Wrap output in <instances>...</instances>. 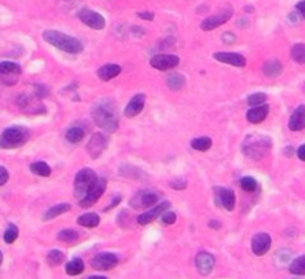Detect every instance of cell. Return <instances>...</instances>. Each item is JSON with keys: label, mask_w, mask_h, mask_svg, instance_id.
Here are the masks:
<instances>
[{"label": "cell", "mask_w": 305, "mask_h": 279, "mask_svg": "<svg viewBox=\"0 0 305 279\" xmlns=\"http://www.w3.org/2000/svg\"><path fill=\"white\" fill-rule=\"evenodd\" d=\"M84 261L81 260V258H73V260H70L69 263H67V266H66V272H67V275H70V276H76V275H81L82 272H84Z\"/></svg>", "instance_id": "30"}, {"label": "cell", "mask_w": 305, "mask_h": 279, "mask_svg": "<svg viewBox=\"0 0 305 279\" xmlns=\"http://www.w3.org/2000/svg\"><path fill=\"white\" fill-rule=\"evenodd\" d=\"M271 242H272L271 236L268 233H265V232L255 235L253 239H252V251H253V254L259 255V257L263 255V254H266L269 251V248H271Z\"/></svg>", "instance_id": "18"}, {"label": "cell", "mask_w": 305, "mask_h": 279, "mask_svg": "<svg viewBox=\"0 0 305 279\" xmlns=\"http://www.w3.org/2000/svg\"><path fill=\"white\" fill-rule=\"evenodd\" d=\"M30 138V132L24 126H11L0 134V149L11 150L24 146Z\"/></svg>", "instance_id": "3"}, {"label": "cell", "mask_w": 305, "mask_h": 279, "mask_svg": "<svg viewBox=\"0 0 305 279\" xmlns=\"http://www.w3.org/2000/svg\"><path fill=\"white\" fill-rule=\"evenodd\" d=\"M209 226H210L212 229H220V223H219L218 220H213V221H210V223H209Z\"/></svg>", "instance_id": "48"}, {"label": "cell", "mask_w": 305, "mask_h": 279, "mask_svg": "<svg viewBox=\"0 0 305 279\" xmlns=\"http://www.w3.org/2000/svg\"><path fill=\"white\" fill-rule=\"evenodd\" d=\"M231 17H232V8L226 5V6H223V8L219 11L218 14H215V15L206 18V20L201 23V29H203L204 32H212V30L220 27L222 24L228 23V21L231 20Z\"/></svg>", "instance_id": "7"}, {"label": "cell", "mask_w": 305, "mask_h": 279, "mask_svg": "<svg viewBox=\"0 0 305 279\" xmlns=\"http://www.w3.org/2000/svg\"><path fill=\"white\" fill-rule=\"evenodd\" d=\"M266 103V95L263 92H256V94H252L250 97H247V104L255 107V106H261Z\"/></svg>", "instance_id": "38"}, {"label": "cell", "mask_w": 305, "mask_h": 279, "mask_svg": "<svg viewBox=\"0 0 305 279\" xmlns=\"http://www.w3.org/2000/svg\"><path fill=\"white\" fill-rule=\"evenodd\" d=\"M296 155H298V158H299V159L304 160V162H305V144H304V146H301V147L298 149Z\"/></svg>", "instance_id": "46"}, {"label": "cell", "mask_w": 305, "mask_h": 279, "mask_svg": "<svg viewBox=\"0 0 305 279\" xmlns=\"http://www.w3.org/2000/svg\"><path fill=\"white\" fill-rule=\"evenodd\" d=\"M179 63H180V58L173 54H157L155 57L150 58V66L161 72L176 69L179 66Z\"/></svg>", "instance_id": "11"}, {"label": "cell", "mask_w": 305, "mask_h": 279, "mask_svg": "<svg viewBox=\"0 0 305 279\" xmlns=\"http://www.w3.org/2000/svg\"><path fill=\"white\" fill-rule=\"evenodd\" d=\"M191 147L198 152H207L212 147V138L210 137H197L191 141Z\"/></svg>", "instance_id": "28"}, {"label": "cell", "mask_w": 305, "mask_h": 279, "mask_svg": "<svg viewBox=\"0 0 305 279\" xmlns=\"http://www.w3.org/2000/svg\"><path fill=\"white\" fill-rule=\"evenodd\" d=\"M39 101L41 100L36 95H35V98L30 97V95H21V97H18L17 104L27 115H41V113L46 112V107Z\"/></svg>", "instance_id": "10"}, {"label": "cell", "mask_w": 305, "mask_h": 279, "mask_svg": "<svg viewBox=\"0 0 305 279\" xmlns=\"http://www.w3.org/2000/svg\"><path fill=\"white\" fill-rule=\"evenodd\" d=\"M240 186H241V189H243L244 192H247V193H253V192L258 190V181H256L253 177H243V178L240 180Z\"/></svg>", "instance_id": "35"}, {"label": "cell", "mask_w": 305, "mask_h": 279, "mask_svg": "<svg viewBox=\"0 0 305 279\" xmlns=\"http://www.w3.org/2000/svg\"><path fill=\"white\" fill-rule=\"evenodd\" d=\"M161 221L164 223V224H175L176 220H177V215H176V212H173V211H164L161 215Z\"/></svg>", "instance_id": "39"}, {"label": "cell", "mask_w": 305, "mask_h": 279, "mask_svg": "<svg viewBox=\"0 0 305 279\" xmlns=\"http://www.w3.org/2000/svg\"><path fill=\"white\" fill-rule=\"evenodd\" d=\"M119 202H121V196H116V199H113V202H112V205H109V206H107V208H106V209H104V211H109V209H110V208H112V206H115V205H118V203H119Z\"/></svg>", "instance_id": "47"}, {"label": "cell", "mask_w": 305, "mask_h": 279, "mask_svg": "<svg viewBox=\"0 0 305 279\" xmlns=\"http://www.w3.org/2000/svg\"><path fill=\"white\" fill-rule=\"evenodd\" d=\"M104 190H106V180H104V178H98L97 183H95V186L89 190V193H88L87 196L82 200H79V205H81L82 208L92 206L94 203H97L98 199L103 196Z\"/></svg>", "instance_id": "15"}, {"label": "cell", "mask_w": 305, "mask_h": 279, "mask_svg": "<svg viewBox=\"0 0 305 279\" xmlns=\"http://www.w3.org/2000/svg\"><path fill=\"white\" fill-rule=\"evenodd\" d=\"M89 279H107V278H104V276H91Z\"/></svg>", "instance_id": "49"}, {"label": "cell", "mask_w": 305, "mask_h": 279, "mask_svg": "<svg viewBox=\"0 0 305 279\" xmlns=\"http://www.w3.org/2000/svg\"><path fill=\"white\" fill-rule=\"evenodd\" d=\"M289 270H290V273H293V275L304 276L305 275V255H301V257L295 258V260L290 263Z\"/></svg>", "instance_id": "33"}, {"label": "cell", "mask_w": 305, "mask_h": 279, "mask_svg": "<svg viewBox=\"0 0 305 279\" xmlns=\"http://www.w3.org/2000/svg\"><path fill=\"white\" fill-rule=\"evenodd\" d=\"M160 199L157 192L152 190H140L137 192L130 200V206L134 209H144V208H152Z\"/></svg>", "instance_id": "8"}, {"label": "cell", "mask_w": 305, "mask_h": 279, "mask_svg": "<svg viewBox=\"0 0 305 279\" xmlns=\"http://www.w3.org/2000/svg\"><path fill=\"white\" fill-rule=\"evenodd\" d=\"M290 57L295 63L305 64V43H296L290 49Z\"/></svg>", "instance_id": "32"}, {"label": "cell", "mask_w": 305, "mask_h": 279, "mask_svg": "<svg viewBox=\"0 0 305 279\" xmlns=\"http://www.w3.org/2000/svg\"><path fill=\"white\" fill-rule=\"evenodd\" d=\"M216 193H218L219 203H220L226 211H232L234 206H235V193H234V190L220 187V189H216Z\"/></svg>", "instance_id": "20"}, {"label": "cell", "mask_w": 305, "mask_h": 279, "mask_svg": "<svg viewBox=\"0 0 305 279\" xmlns=\"http://www.w3.org/2000/svg\"><path fill=\"white\" fill-rule=\"evenodd\" d=\"M42 38L51 46H55L57 49L64 51L67 54H81L84 51V45L81 43V40L57 30H46L44 32Z\"/></svg>", "instance_id": "2"}, {"label": "cell", "mask_w": 305, "mask_h": 279, "mask_svg": "<svg viewBox=\"0 0 305 279\" xmlns=\"http://www.w3.org/2000/svg\"><path fill=\"white\" fill-rule=\"evenodd\" d=\"M170 208V202H163V203H160V205H157V206H152V209H149V211H146V212H143V214H140L138 215V218H137V223L138 224H141V226H144V224H149V223H152L154 220H157L164 211H167Z\"/></svg>", "instance_id": "16"}, {"label": "cell", "mask_w": 305, "mask_h": 279, "mask_svg": "<svg viewBox=\"0 0 305 279\" xmlns=\"http://www.w3.org/2000/svg\"><path fill=\"white\" fill-rule=\"evenodd\" d=\"M57 238H58V240L66 242V243H75L79 239V233L76 230H72V229H64L57 235Z\"/></svg>", "instance_id": "34"}, {"label": "cell", "mask_w": 305, "mask_h": 279, "mask_svg": "<svg viewBox=\"0 0 305 279\" xmlns=\"http://www.w3.org/2000/svg\"><path fill=\"white\" fill-rule=\"evenodd\" d=\"M296 11H298L299 17H301V18H304V20H305V0L299 2V3L296 5Z\"/></svg>", "instance_id": "45"}, {"label": "cell", "mask_w": 305, "mask_h": 279, "mask_svg": "<svg viewBox=\"0 0 305 279\" xmlns=\"http://www.w3.org/2000/svg\"><path fill=\"white\" fill-rule=\"evenodd\" d=\"M48 94H49V92H48V88L44 86V85H36V86H35V95H36L39 100H42Z\"/></svg>", "instance_id": "41"}, {"label": "cell", "mask_w": 305, "mask_h": 279, "mask_svg": "<svg viewBox=\"0 0 305 279\" xmlns=\"http://www.w3.org/2000/svg\"><path fill=\"white\" fill-rule=\"evenodd\" d=\"M92 119L95 125L106 132H115L119 125V118H118V110L116 106L113 104L112 100H101L97 101L91 110Z\"/></svg>", "instance_id": "1"}, {"label": "cell", "mask_w": 305, "mask_h": 279, "mask_svg": "<svg viewBox=\"0 0 305 279\" xmlns=\"http://www.w3.org/2000/svg\"><path fill=\"white\" fill-rule=\"evenodd\" d=\"M268 113H269V107L266 104H261V106H255L253 109H250L247 112L246 118L250 123H261L266 119Z\"/></svg>", "instance_id": "22"}, {"label": "cell", "mask_w": 305, "mask_h": 279, "mask_svg": "<svg viewBox=\"0 0 305 279\" xmlns=\"http://www.w3.org/2000/svg\"><path fill=\"white\" fill-rule=\"evenodd\" d=\"M21 67L12 61H2L0 63V82L6 86H14L21 78Z\"/></svg>", "instance_id": "6"}, {"label": "cell", "mask_w": 305, "mask_h": 279, "mask_svg": "<svg viewBox=\"0 0 305 279\" xmlns=\"http://www.w3.org/2000/svg\"><path fill=\"white\" fill-rule=\"evenodd\" d=\"M262 72L268 78H277L283 72V64L278 60H268L262 66Z\"/></svg>", "instance_id": "24"}, {"label": "cell", "mask_w": 305, "mask_h": 279, "mask_svg": "<svg viewBox=\"0 0 305 279\" xmlns=\"http://www.w3.org/2000/svg\"><path fill=\"white\" fill-rule=\"evenodd\" d=\"M70 208H72L70 203H58V205H55V206H51L49 209H46V212L44 214V220L45 221L52 220V218H55V217H58V215L67 212V211H70Z\"/></svg>", "instance_id": "25"}, {"label": "cell", "mask_w": 305, "mask_h": 279, "mask_svg": "<svg viewBox=\"0 0 305 279\" xmlns=\"http://www.w3.org/2000/svg\"><path fill=\"white\" fill-rule=\"evenodd\" d=\"M185 83H186V79L180 73H172L167 76V85L172 91H180L185 86Z\"/></svg>", "instance_id": "29"}, {"label": "cell", "mask_w": 305, "mask_h": 279, "mask_svg": "<svg viewBox=\"0 0 305 279\" xmlns=\"http://www.w3.org/2000/svg\"><path fill=\"white\" fill-rule=\"evenodd\" d=\"M97 180H98V177L92 169H89V168L81 169L75 177V186H73L75 198L78 200L84 199L89 193V190L95 186Z\"/></svg>", "instance_id": "5"}, {"label": "cell", "mask_w": 305, "mask_h": 279, "mask_svg": "<svg viewBox=\"0 0 305 279\" xmlns=\"http://www.w3.org/2000/svg\"><path fill=\"white\" fill-rule=\"evenodd\" d=\"M18 238V227L15 224H9L8 229L3 233V239L6 243H14Z\"/></svg>", "instance_id": "37"}, {"label": "cell", "mask_w": 305, "mask_h": 279, "mask_svg": "<svg viewBox=\"0 0 305 279\" xmlns=\"http://www.w3.org/2000/svg\"><path fill=\"white\" fill-rule=\"evenodd\" d=\"M271 147H272V141L268 137L250 135L246 138V141L243 144V152L250 159L259 160L271 150Z\"/></svg>", "instance_id": "4"}, {"label": "cell", "mask_w": 305, "mask_h": 279, "mask_svg": "<svg viewBox=\"0 0 305 279\" xmlns=\"http://www.w3.org/2000/svg\"><path fill=\"white\" fill-rule=\"evenodd\" d=\"M186 186H188V181L185 178H176L170 181V187L176 190H183V189H186Z\"/></svg>", "instance_id": "40"}, {"label": "cell", "mask_w": 305, "mask_h": 279, "mask_svg": "<svg viewBox=\"0 0 305 279\" xmlns=\"http://www.w3.org/2000/svg\"><path fill=\"white\" fill-rule=\"evenodd\" d=\"M222 40H223L225 43H228V45H232V43H235L237 36H235L234 33H231V32H226V33L222 35Z\"/></svg>", "instance_id": "43"}, {"label": "cell", "mask_w": 305, "mask_h": 279, "mask_svg": "<svg viewBox=\"0 0 305 279\" xmlns=\"http://www.w3.org/2000/svg\"><path fill=\"white\" fill-rule=\"evenodd\" d=\"M119 73H121V67L118 64H104L103 67L98 69L97 76H98V79L103 80V82H109L113 78H116Z\"/></svg>", "instance_id": "23"}, {"label": "cell", "mask_w": 305, "mask_h": 279, "mask_svg": "<svg viewBox=\"0 0 305 279\" xmlns=\"http://www.w3.org/2000/svg\"><path fill=\"white\" fill-rule=\"evenodd\" d=\"M78 223L84 227H97L100 224V217L94 212H87V214H82L79 218H78Z\"/></svg>", "instance_id": "27"}, {"label": "cell", "mask_w": 305, "mask_h": 279, "mask_svg": "<svg viewBox=\"0 0 305 279\" xmlns=\"http://www.w3.org/2000/svg\"><path fill=\"white\" fill-rule=\"evenodd\" d=\"M137 17H138V18H141V20H146V21H152L155 15H154L152 12H138V14H137Z\"/></svg>", "instance_id": "44"}, {"label": "cell", "mask_w": 305, "mask_h": 279, "mask_svg": "<svg viewBox=\"0 0 305 279\" xmlns=\"http://www.w3.org/2000/svg\"><path fill=\"white\" fill-rule=\"evenodd\" d=\"M2 261H3V254H2V251H0V264H2Z\"/></svg>", "instance_id": "50"}, {"label": "cell", "mask_w": 305, "mask_h": 279, "mask_svg": "<svg viewBox=\"0 0 305 279\" xmlns=\"http://www.w3.org/2000/svg\"><path fill=\"white\" fill-rule=\"evenodd\" d=\"M106 147H107V137L104 134L95 132L91 135V138L88 141L87 152L92 159H97L101 156V153L106 150Z\"/></svg>", "instance_id": "12"}, {"label": "cell", "mask_w": 305, "mask_h": 279, "mask_svg": "<svg viewBox=\"0 0 305 279\" xmlns=\"http://www.w3.org/2000/svg\"><path fill=\"white\" fill-rule=\"evenodd\" d=\"M84 137H85V131H84V128H81V126H72V128L66 132V138H67V141L72 143V144L81 143V141L84 140Z\"/></svg>", "instance_id": "26"}, {"label": "cell", "mask_w": 305, "mask_h": 279, "mask_svg": "<svg viewBox=\"0 0 305 279\" xmlns=\"http://www.w3.org/2000/svg\"><path fill=\"white\" fill-rule=\"evenodd\" d=\"M78 18L92 30H103L106 27V20L103 15H100L95 11H91L88 8H84L78 12Z\"/></svg>", "instance_id": "9"}, {"label": "cell", "mask_w": 305, "mask_h": 279, "mask_svg": "<svg viewBox=\"0 0 305 279\" xmlns=\"http://www.w3.org/2000/svg\"><path fill=\"white\" fill-rule=\"evenodd\" d=\"M292 279H301V278H292Z\"/></svg>", "instance_id": "51"}, {"label": "cell", "mask_w": 305, "mask_h": 279, "mask_svg": "<svg viewBox=\"0 0 305 279\" xmlns=\"http://www.w3.org/2000/svg\"><path fill=\"white\" fill-rule=\"evenodd\" d=\"M118 264V257L112 252H100L91 260V267L95 270H110Z\"/></svg>", "instance_id": "13"}, {"label": "cell", "mask_w": 305, "mask_h": 279, "mask_svg": "<svg viewBox=\"0 0 305 279\" xmlns=\"http://www.w3.org/2000/svg\"><path fill=\"white\" fill-rule=\"evenodd\" d=\"M144 103H146V98L143 94H137L134 95L130 100V103L127 104L125 107V116L127 118H135L137 115H140L144 109Z\"/></svg>", "instance_id": "19"}, {"label": "cell", "mask_w": 305, "mask_h": 279, "mask_svg": "<svg viewBox=\"0 0 305 279\" xmlns=\"http://www.w3.org/2000/svg\"><path fill=\"white\" fill-rule=\"evenodd\" d=\"M215 264H216V260H215V257H213L210 252L203 251V252L197 254V257H195L197 270H198V273L203 275V276L210 275V273L213 272V269H215Z\"/></svg>", "instance_id": "14"}, {"label": "cell", "mask_w": 305, "mask_h": 279, "mask_svg": "<svg viewBox=\"0 0 305 279\" xmlns=\"http://www.w3.org/2000/svg\"><path fill=\"white\" fill-rule=\"evenodd\" d=\"M9 180V172L5 166H0V186H5Z\"/></svg>", "instance_id": "42"}, {"label": "cell", "mask_w": 305, "mask_h": 279, "mask_svg": "<svg viewBox=\"0 0 305 279\" xmlns=\"http://www.w3.org/2000/svg\"><path fill=\"white\" fill-rule=\"evenodd\" d=\"M305 128V106H299L296 107V110L292 113L290 119H289V129L290 131H302Z\"/></svg>", "instance_id": "21"}, {"label": "cell", "mask_w": 305, "mask_h": 279, "mask_svg": "<svg viewBox=\"0 0 305 279\" xmlns=\"http://www.w3.org/2000/svg\"><path fill=\"white\" fill-rule=\"evenodd\" d=\"M213 58L223 64H229V66H234L238 69H243L246 66V58L235 52H216L213 55Z\"/></svg>", "instance_id": "17"}, {"label": "cell", "mask_w": 305, "mask_h": 279, "mask_svg": "<svg viewBox=\"0 0 305 279\" xmlns=\"http://www.w3.org/2000/svg\"><path fill=\"white\" fill-rule=\"evenodd\" d=\"M30 171L33 174L39 175V177H49L51 175V166L46 162H44V160H38V162L32 163L30 165Z\"/></svg>", "instance_id": "31"}, {"label": "cell", "mask_w": 305, "mask_h": 279, "mask_svg": "<svg viewBox=\"0 0 305 279\" xmlns=\"http://www.w3.org/2000/svg\"><path fill=\"white\" fill-rule=\"evenodd\" d=\"M46 260H48L49 266H58L64 261V254L60 249H52V251H49Z\"/></svg>", "instance_id": "36"}]
</instances>
